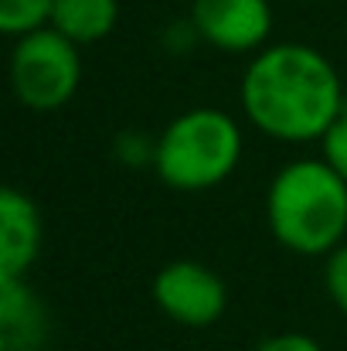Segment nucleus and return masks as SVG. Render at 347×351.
<instances>
[{"mask_svg":"<svg viewBox=\"0 0 347 351\" xmlns=\"http://www.w3.org/2000/svg\"><path fill=\"white\" fill-rule=\"evenodd\" d=\"M238 103L252 130L276 143H320L344 110L347 93L337 65L313 45L276 41L245 65Z\"/></svg>","mask_w":347,"mask_h":351,"instance_id":"obj_1","label":"nucleus"},{"mask_svg":"<svg viewBox=\"0 0 347 351\" xmlns=\"http://www.w3.org/2000/svg\"><path fill=\"white\" fill-rule=\"evenodd\" d=\"M266 222L283 249L331 256L347 242V181L324 157L283 164L266 188Z\"/></svg>","mask_w":347,"mask_h":351,"instance_id":"obj_2","label":"nucleus"},{"mask_svg":"<svg viewBox=\"0 0 347 351\" xmlns=\"http://www.w3.org/2000/svg\"><path fill=\"white\" fill-rule=\"evenodd\" d=\"M245 157L242 123L218 106H191L157 136L153 174L184 195L222 188Z\"/></svg>","mask_w":347,"mask_h":351,"instance_id":"obj_3","label":"nucleus"},{"mask_svg":"<svg viewBox=\"0 0 347 351\" xmlns=\"http://www.w3.org/2000/svg\"><path fill=\"white\" fill-rule=\"evenodd\" d=\"M7 72L14 99L24 110L58 113L75 99L82 86V48L48 24L14 38Z\"/></svg>","mask_w":347,"mask_h":351,"instance_id":"obj_4","label":"nucleus"},{"mask_svg":"<svg viewBox=\"0 0 347 351\" xmlns=\"http://www.w3.org/2000/svg\"><path fill=\"white\" fill-rule=\"evenodd\" d=\"M150 297L157 311L191 331L211 328L229 311V287L208 263L198 259H174L153 273Z\"/></svg>","mask_w":347,"mask_h":351,"instance_id":"obj_5","label":"nucleus"},{"mask_svg":"<svg viewBox=\"0 0 347 351\" xmlns=\"http://www.w3.org/2000/svg\"><path fill=\"white\" fill-rule=\"evenodd\" d=\"M191 24L201 45L222 55H255L272 38L269 0H191Z\"/></svg>","mask_w":347,"mask_h":351,"instance_id":"obj_6","label":"nucleus"},{"mask_svg":"<svg viewBox=\"0 0 347 351\" xmlns=\"http://www.w3.org/2000/svg\"><path fill=\"white\" fill-rule=\"evenodd\" d=\"M44 242V222L31 195L7 184L0 191V280L27 276Z\"/></svg>","mask_w":347,"mask_h":351,"instance_id":"obj_7","label":"nucleus"},{"mask_svg":"<svg viewBox=\"0 0 347 351\" xmlns=\"http://www.w3.org/2000/svg\"><path fill=\"white\" fill-rule=\"evenodd\" d=\"M51 321L27 276L0 280V351H41Z\"/></svg>","mask_w":347,"mask_h":351,"instance_id":"obj_8","label":"nucleus"},{"mask_svg":"<svg viewBox=\"0 0 347 351\" xmlns=\"http://www.w3.org/2000/svg\"><path fill=\"white\" fill-rule=\"evenodd\" d=\"M119 24V0H55L51 27L72 38L79 48L99 45Z\"/></svg>","mask_w":347,"mask_h":351,"instance_id":"obj_9","label":"nucleus"},{"mask_svg":"<svg viewBox=\"0 0 347 351\" xmlns=\"http://www.w3.org/2000/svg\"><path fill=\"white\" fill-rule=\"evenodd\" d=\"M55 0H0V31L7 38L31 34L51 24Z\"/></svg>","mask_w":347,"mask_h":351,"instance_id":"obj_10","label":"nucleus"},{"mask_svg":"<svg viewBox=\"0 0 347 351\" xmlns=\"http://www.w3.org/2000/svg\"><path fill=\"white\" fill-rule=\"evenodd\" d=\"M113 154L126 167H153L157 136H146V133H136V130H123L113 140Z\"/></svg>","mask_w":347,"mask_h":351,"instance_id":"obj_11","label":"nucleus"},{"mask_svg":"<svg viewBox=\"0 0 347 351\" xmlns=\"http://www.w3.org/2000/svg\"><path fill=\"white\" fill-rule=\"evenodd\" d=\"M324 287L331 304L347 317V242L337 245L331 256H324Z\"/></svg>","mask_w":347,"mask_h":351,"instance_id":"obj_12","label":"nucleus"},{"mask_svg":"<svg viewBox=\"0 0 347 351\" xmlns=\"http://www.w3.org/2000/svg\"><path fill=\"white\" fill-rule=\"evenodd\" d=\"M320 157L347 181V103L337 113V119L327 126V133L320 136Z\"/></svg>","mask_w":347,"mask_h":351,"instance_id":"obj_13","label":"nucleus"},{"mask_svg":"<svg viewBox=\"0 0 347 351\" xmlns=\"http://www.w3.org/2000/svg\"><path fill=\"white\" fill-rule=\"evenodd\" d=\"M255 351H327L313 335H303V331H279V335H269L259 341Z\"/></svg>","mask_w":347,"mask_h":351,"instance_id":"obj_14","label":"nucleus"}]
</instances>
